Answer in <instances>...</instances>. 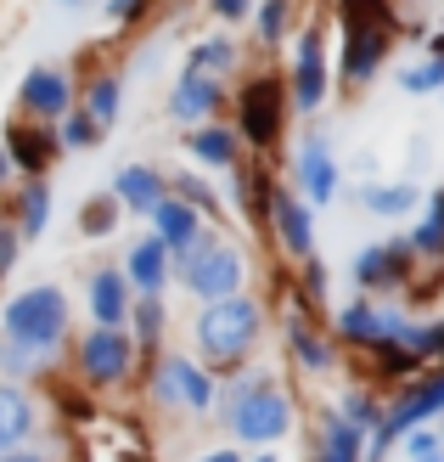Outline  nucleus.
<instances>
[{
  "label": "nucleus",
  "mask_w": 444,
  "mask_h": 462,
  "mask_svg": "<svg viewBox=\"0 0 444 462\" xmlns=\"http://www.w3.org/2000/svg\"><path fill=\"white\" fill-rule=\"evenodd\" d=\"M253 333H259V305H248V299H214L197 321V338L214 361H242Z\"/></svg>",
  "instance_id": "1"
},
{
  "label": "nucleus",
  "mask_w": 444,
  "mask_h": 462,
  "mask_svg": "<svg viewBox=\"0 0 444 462\" xmlns=\"http://www.w3.org/2000/svg\"><path fill=\"white\" fill-rule=\"evenodd\" d=\"M6 328L17 344H29V350H51V344L62 338L68 328V305H62V293L57 288H34V293H23L17 305L6 310Z\"/></svg>",
  "instance_id": "2"
},
{
  "label": "nucleus",
  "mask_w": 444,
  "mask_h": 462,
  "mask_svg": "<svg viewBox=\"0 0 444 462\" xmlns=\"http://www.w3.org/2000/svg\"><path fill=\"white\" fill-rule=\"evenodd\" d=\"M186 282H192L197 293H208V299H225L231 288L242 282V254L237 248H197L192 260H186Z\"/></svg>",
  "instance_id": "3"
},
{
  "label": "nucleus",
  "mask_w": 444,
  "mask_h": 462,
  "mask_svg": "<svg viewBox=\"0 0 444 462\" xmlns=\"http://www.w3.org/2000/svg\"><path fill=\"white\" fill-rule=\"evenodd\" d=\"M242 135L253 147H270L282 135V85L276 79H259L242 90Z\"/></svg>",
  "instance_id": "4"
},
{
  "label": "nucleus",
  "mask_w": 444,
  "mask_h": 462,
  "mask_svg": "<svg viewBox=\"0 0 444 462\" xmlns=\"http://www.w3.org/2000/svg\"><path fill=\"white\" fill-rule=\"evenodd\" d=\"M287 423H293V411H287V401L276 395V389H253V395L237 406V434L242 440H282L287 434Z\"/></svg>",
  "instance_id": "5"
},
{
  "label": "nucleus",
  "mask_w": 444,
  "mask_h": 462,
  "mask_svg": "<svg viewBox=\"0 0 444 462\" xmlns=\"http://www.w3.org/2000/svg\"><path fill=\"white\" fill-rule=\"evenodd\" d=\"M79 361H85V373L96 378V383H113V378H124V373H130V338H124L119 328H102V333H90V338H85Z\"/></svg>",
  "instance_id": "6"
},
{
  "label": "nucleus",
  "mask_w": 444,
  "mask_h": 462,
  "mask_svg": "<svg viewBox=\"0 0 444 462\" xmlns=\"http://www.w3.org/2000/svg\"><path fill=\"white\" fill-rule=\"evenodd\" d=\"M158 395H163V401H180V406H192V411L214 406V389H208V378L197 373L192 361H180V356H169V361L158 366Z\"/></svg>",
  "instance_id": "7"
},
{
  "label": "nucleus",
  "mask_w": 444,
  "mask_h": 462,
  "mask_svg": "<svg viewBox=\"0 0 444 462\" xmlns=\"http://www.w3.org/2000/svg\"><path fill=\"white\" fill-rule=\"evenodd\" d=\"M433 411H444V373H433V378H422L411 389V395H400V406L383 418V440H394L400 429H411V423H422V418H433Z\"/></svg>",
  "instance_id": "8"
},
{
  "label": "nucleus",
  "mask_w": 444,
  "mask_h": 462,
  "mask_svg": "<svg viewBox=\"0 0 444 462\" xmlns=\"http://www.w3.org/2000/svg\"><path fill=\"white\" fill-rule=\"evenodd\" d=\"M388 51L383 40V23H349V40H343V74L349 79H371L377 74V62Z\"/></svg>",
  "instance_id": "9"
},
{
  "label": "nucleus",
  "mask_w": 444,
  "mask_h": 462,
  "mask_svg": "<svg viewBox=\"0 0 444 462\" xmlns=\"http://www.w3.org/2000/svg\"><path fill=\"white\" fill-rule=\"evenodd\" d=\"M321 90H326L321 40H315V34H304V45H298V68H293V97H298V107H315V102H321Z\"/></svg>",
  "instance_id": "10"
},
{
  "label": "nucleus",
  "mask_w": 444,
  "mask_h": 462,
  "mask_svg": "<svg viewBox=\"0 0 444 462\" xmlns=\"http://www.w3.org/2000/svg\"><path fill=\"white\" fill-rule=\"evenodd\" d=\"M214 107H220V85L203 79V74H186L180 90L169 97V113H175V119H208Z\"/></svg>",
  "instance_id": "11"
},
{
  "label": "nucleus",
  "mask_w": 444,
  "mask_h": 462,
  "mask_svg": "<svg viewBox=\"0 0 444 462\" xmlns=\"http://www.w3.org/2000/svg\"><path fill=\"white\" fill-rule=\"evenodd\" d=\"M23 102H29L34 113H45V119H57V113L68 107V79L57 74V68H34V74L23 79Z\"/></svg>",
  "instance_id": "12"
},
{
  "label": "nucleus",
  "mask_w": 444,
  "mask_h": 462,
  "mask_svg": "<svg viewBox=\"0 0 444 462\" xmlns=\"http://www.w3.org/2000/svg\"><path fill=\"white\" fill-rule=\"evenodd\" d=\"M270 215H276V231H282V243H287L293 254H310L315 231H310V215H304V203H298V198L276 192V198H270Z\"/></svg>",
  "instance_id": "13"
},
{
  "label": "nucleus",
  "mask_w": 444,
  "mask_h": 462,
  "mask_svg": "<svg viewBox=\"0 0 444 462\" xmlns=\"http://www.w3.org/2000/svg\"><path fill=\"white\" fill-rule=\"evenodd\" d=\"M152 215H158V237H163V248H192V243H197V215L186 209V203L158 198Z\"/></svg>",
  "instance_id": "14"
},
{
  "label": "nucleus",
  "mask_w": 444,
  "mask_h": 462,
  "mask_svg": "<svg viewBox=\"0 0 444 462\" xmlns=\"http://www.w3.org/2000/svg\"><path fill=\"white\" fill-rule=\"evenodd\" d=\"M298 175H304V192H310L315 203H326L338 192V170H332V158H326V147L321 142H310L298 152Z\"/></svg>",
  "instance_id": "15"
},
{
  "label": "nucleus",
  "mask_w": 444,
  "mask_h": 462,
  "mask_svg": "<svg viewBox=\"0 0 444 462\" xmlns=\"http://www.w3.org/2000/svg\"><path fill=\"white\" fill-rule=\"evenodd\" d=\"M90 305H96L102 328H119V321H124V276L119 271H102L96 282H90Z\"/></svg>",
  "instance_id": "16"
},
{
  "label": "nucleus",
  "mask_w": 444,
  "mask_h": 462,
  "mask_svg": "<svg viewBox=\"0 0 444 462\" xmlns=\"http://www.w3.org/2000/svg\"><path fill=\"white\" fill-rule=\"evenodd\" d=\"M29 423H34L29 401H23L17 389H0V451H12L23 434H29Z\"/></svg>",
  "instance_id": "17"
},
{
  "label": "nucleus",
  "mask_w": 444,
  "mask_h": 462,
  "mask_svg": "<svg viewBox=\"0 0 444 462\" xmlns=\"http://www.w3.org/2000/svg\"><path fill=\"white\" fill-rule=\"evenodd\" d=\"M338 328H343L349 338H360V344H377V338L394 333V316H377L371 305H349V310L338 316Z\"/></svg>",
  "instance_id": "18"
},
{
  "label": "nucleus",
  "mask_w": 444,
  "mask_h": 462,
  "mask_svg": "<svg viewBox=\"0 0 444 462\" xmlns=\"http://www.w3.org/2000/svg\"><path fill=\"white\" fill-rule=\"evenodd\" d=\"M113 192H119V198L130 203V209H152V203L163 198V180H158L152 170H124V175H119V187H113Z\"/></svg>",
  "instance_id": "19"
},
{
  "label": "nucleus",
  "mask_w": 444,
  "mask_h": 462,
  "mask_svg": "<svg viewBox=\"0 0 444 462\" xmlns=\"http://www.w3.org/2000/svg\"><path fill=\"white\" fill-rule=\"evenodd\" d=\"M321 462H360V423L338 418L332 429H326V451H321Z\"/></svg>",
  "instance_id": "20"
},
{
  "label": "nucleus",
  "mask_w": 444,
  "mask_h": 462,
  "mask_svg": "<svg viewBox=\"0 0 444 462\" xmlns=\"http://www.w3.org/2000/svg\"><path fill=\"white\" fill-rule=\"evenodd\" d=\"M400 260H405V248H366L355 276L360 282H388V276H400Z\"/></svg>",
  "instance_id": "21"
},
{
  "label": "nucleus",
  "mask_w": 444,
  "mask_h": 462,
  "mask_svg": "<svg viewBox=\"0 0 444 462\" xmlns=\"http://www.w3.org/2000/svg\"><path fill=\"white\" fill-rule=\"evenodd\" d=\"M163 254H169V248H163V237H152V243H141V248L130 254V276L141 288H158L163 282Z\"/></svg>",
  "instance_id": "22"
},
{
  "label": "nucleus",
  "mask_w": 444,
  "mask_h": 462,
  "mask_svg": "<svg viewBox=\"0 0 444 462\" xmlns=\"http://www.w3.org/2000/svg\"><path fill=\"white\" fill-rule=\"evenodd\" d=\"M45 152H51V142H45V135H34V130H12V158H17L23 170H40Z\"/></svg>",
  "instance_id": "23"
},
{
  "label": "nucleus",
  "mask_w": 444,
  "mask_h": 462,
  "mask_svg": "<svg viewBox=\"0 0 444 462\" xmlns=\"http://www.w3.org/2000/svg\"><path fill=\"white\" fill-rule=\"evenodd\" d=\"M192 152L208 158V164H231V152H237V147H231L225 130H197V135H192Z\"/></svg>",
  "instance_id": "24"
},
{
  "label": "nucleus",
  "mask_w": 444,
  "mask_h": 462,
  "mask_svg": "<svg viewBox=\"0 0 444 462\" xmlns=\"http://www.w3.org/2000/svg\"><path fill=\"white\" fill-rule=\"evenodd\" d=\"M45 215H51V192H45V187H29V192H23V231H34V237H40V231H45Z\"/></svg>",
  "instance_id": "25"
},
{
  "label": "nucleus",
  "mask_w": 444,
  "mask_h": 462,
  "mask_svg": "<svg viewBox=\"0 0 444 462\" xmlns=\"http://www.w3.org/2000/svg\"><path fill=\"white\" fill-rule=\"evenodd\" d=\"M366 203H371L377 215H405L411 203H416V192H411V187H377V192H366Z\"/></svg>",
  "instance_id": "26"
},
{
  "label": "nucleus",
  "mask_w": 444,
  "mask_h": 462,
  "mask_svg": "<svg viewBox=\"0 0 444 462\" xmlns=\"http://www.w3.org/2000/svg\"><path fill=\"white\" fill-rule=\"evenodd\" d=\"M90 113H96V125H113V113H119V79L90 85Z\"/></svg>",
  "instance_id": "27"
},
{
  "label": "nucleus",
  "mask_w": 444,
  "mask_h": 462,
  "mask_svg": "<svg viewBox=\"0 0 444 462\" xmlns=\"http://www.w3.org/2000/svg\"><path fill=\"white\" fill-rule=\"evenodd\" d=\"M444 85V62L433 57L428 68H411V74H405V90H416V97H422V90H439Z\"/></svg>",
  "instance_id": "28"
},
{
  "label": "nucleus",
  "mask_w": 444,
  "mask_h": 462,
  "mask_svg": "<svg viewBox=\"0 0 444 462\" xmlns=\"http://www.w3.org/2000/svg\"><path fill=\"white\" fill-rule=\"evenodd\" d=\"M203 68H231V45H225V40L197 45V51H192V74H203Z\"/></svg>",
  "instance_id": "29"
},
{
  "label": "nucleus",
  "mask_w": 444,
  "mask_h": 462,
  "mask_svg": "<svg viewBox=\"0 0 444 462\" xmlns=\"http://www.w3.org/2000/svg\"><path fill=\"white\" fill-rule=\"evenodd\" d=\"M416 248H444V192L433 198V220L416 231Z\"/></svg>",
  "instance_id": "30"
},
{
  "label": "nucleus",
  "mask_w": 444,
  "mask_h": 462,
  "mask_svg": "<svg viewBox=\"0 0 444 462\" xmlns=\"http://www.w3.org/2000/svg\"><path fill=\"white\" fill-rule=\"evenodd\" d=\"M293 350H298V361H304V366H326V350H321V338H310L304 328H293Z\"/></svg>",
  "instance_id": "31"
},
{
  "label": "nucleus",
  "mask_w": 444,
  "mask_h": 462,
  "mask_svg": "<svg viewBox=\"0 0 444 462\" xmlns=\"http://www.w3.org/2000/svg\"><path fill=\"white\" fill-rule=\"evenodd\" d=\"M96 135H102V125H90L85 113H79V119H68V130H62V142H68V147H90V142H96Z\"/></svg>",
  "instance_id": "32"
},
{
  "label": "nucleus",
  "mask_w": 444,
  "mask_h": 462,
  "mask_svg": "<svg viewBox=\"0 0 444 462\" xmlns=\"http://www.w3.org/2000/svg\"><path fill=\"white\" fill-rule=\"evenodd\" d=\"M282 23H287V0H270V6H265V17H259L265 40H276V34H282Z\"/></svg>",
  "instance_id": "33"
},
{
  "label": "nucleus",
  "mask_w": 444,
  "mask_h": 462,
  "mask_svg": "<svg viewBox=\"0 0 444 462\" xmlns=\"http://www.w3.org/2000/svg\"><path fill=\"white\" fill-rule=\"evenodd\" d=\"M411 462H444L433 434H411Z\"/></svg>",
  "instance_id": "34"
},
{
  "label": "nucleus",
  "mask_w": 444,
  "mask_h": 462,
  "mask_svg": "<svg viewBox=\"0 0 444 462\" xmlns=\"http://www.w3.org/2000/svg\"><path fill=\"white\" fill-rule=\"evenodd\" d=\"M411 366H416V356H411V350H394V344L383 350V373H411Z\"/></svg>",
  "instance_id": "35"
},
{
  "label": "nucleus",
  "mask_w": 444,
  "mask_h": 462,
  "mask_svg": "<svg viewBox=\"0 0 444 462\" xmlns=\"http://www.w3.org/2000/svg\"><path fill=\"white\" fill-rule=\"evenodd\" d=\"M135 328H141V338L158 333V305H152V299H147V305H135Z\"/></svg>",
  "instance_id": "36"
},
{
  "label": "nucleus",
  "mask_w": 444,
  "mask_h": 462,
  "mask_svg": "<svg viewBox=\"0 0 444 462\" xmlns=\"http://www.w3.org/2000/svg\"><path fill=\"white\" fill-rule=\"evenodd\" d=\"M349 423H371V406H366V395H355V401H349Z\"/></svg>",
  "instance_id": "37"
},
{
  "label": "nucleus",
  "mask_w": 444,
  "mask_h": 462,
  "mask_svg": "<svg viewBox=\"0 0 444 462\" xmlns=\"http://www.w3.org/2000/svg\"><path fill=\"white\" fill-rule=\"evenodd\" d=\"M12 254H17V237H12V231H0V271L12 265Z\"/></svg>",
  "instance_id": "38"
},
{
  "label": "nucleus",
  "mask_w": 444,
  "mask_h": 462,
  "mask_svg": "<svg viewBox=\"0 0 444 462\" xmlns=\"http://www.w3.org/2000/svg\"><path fill=\"white\" fill-rule=\"evenodd\" d=\"M214 12H220V17H242L248 0H214Z\"/></svg>",
  "instance_id": "39"
},
{
  "label": "nucleus",
  "mask_w": 444,
  "mask_h": 462,
  "mask_svg": "<svg viewBox=\"0 0 444 462\" xmlns=\"http://www.w3.org/2000/svg\"><path fill=\"white\" fill-rule=\"evenodd\" d=\"M85 226H90V231H96V237H102V231H107L113 220H107V209H90V220H85Z\"/></svg>",
  "instance_id": "40"
},
{
  "label": "nucleus",
  "mask_w": 444,
  "mask_h": 462,
  "mask_svg": "<svg viewBox=\"0 0 444 462\" xmlns=\"http://www.w3.org/2000/svg\"><path fill=\"white\" fill-rule=\"evenodd\" d=\"M141 12V0H113V17H135Z\"/></svg>",
  "instance_id": "41"
},
{
  "label": "nucleus",
  "mask_w": 444,
  "mask_h": 462,
  "mask_svg": "<svg viewBox=\"0 0 444 462\" xmlns=\"http://www.w3.org/2000/svg\"><path fill=\"white\" fill-rule=\"evenodd\" d=\"M0 462H40L34 451H23V457H6V451H0Z\"/></svg>",
  "instance_id": "42"
},
{
  "label": "nucleus",
  "mask_w": 444,
  "mask_h": 462,
  "mask_svg": "<svg viewBox=\"0 0 444 462\" xmlns=\"http://www.w3.org/2000/svg\"><path fill=\"white\" fill-rule=\"evenodd\" d=\"M203 462H237V457H231V451H214V457H203Z\"/></svg>",
  "instance_id": "43"
},
{
  "label": "nucleus",
  "mask_w": 444,
  "mask_h": 462,
  "mask_svg": "<svg viewBox=\"0 0 444 462\" xmlns=\"http://www.w3.org/2000/svg\"><path fill=\"white\" fill-rule=\"evenodd\" d=\"M433 51H439V62H444V34H439V40H433Z\"/></svg>",
  "instance_id": "44"
},
{
  "label": "nucleus",
  "mask_w": 444,
  "mask_h": 462,
  "mask_svg": "<svg viewBox=\"0 0 444 462\" xmlns=\"http://www.w3.org/2000/svg\"><path fill=\"white\" fill-rule=\"evenodd\" d=\"M0 175H6V152H0Z\"/></svg>",
  "instance_id": "45"
},
{
  "label": "nucleus",
  "mask_w": 444,
  "mask_h": 462,
  "mask_svg": "<svg viewBox=\"0 0 444 462\" xmlns=\"http://www.w3.org/2000/svg\"><path fill=\"white\" fill-rule=\"evenodd\" d=\"M439 350H444V328H439Z\"/></svg>",
  "instance_id": "46"
},
{
  "label": "nucleus",
  "mask_w": 444,
  "mask_h": 462,
  "mask_svg": "<svg viewBox=\"0 0 444 462\" xmlns=\"http://www.w3.org/2000/svg\"><path fill=\"white\" fill-rule=\"evenodd\" d=\"M259 462H276V457H259Z\"/></svg>",
  "instance_id": "47"
}]
</instances>
